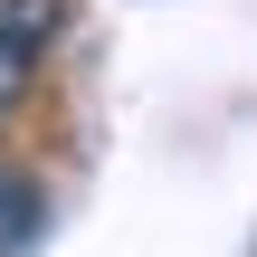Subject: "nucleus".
I'll list each match as a JSON object with an SVG mask.
<instances>
[{
  "label": "nucleus",
  "mask_w": 257,
  "mask_h": 257,
  "mask_svg": "<svg viewBox=\"0 0 257 257\" xmlns=\"http://www.w3.org/2000/svg\"><path fill=\"white\" fill-rule=\"evenodd\" d=\"M0 29H10L19 48H38V57H48V48L67 38V0H0Z\"/></svg>",
  "instance_id": "nucleus-1"
},
{
  "label": "nucleus",
  "mask_w": 257,
  "mask_h": 257,
  "mask_svg": "<svg viewBox=\"0 0 257 257\" xmlns=\"http://www.w3.org/2000/svg\"><path fill=\"white\" fill-rule=\"evenodd\" d=\"M29 229H38V191H29V181H19V172H0V257L19 248V238H29Z\"/></svg>",
  "instance_id": "nucleus-2"
},
{
  "label": "nucleus",
  "mask_w": 257,
  "mask_h": 257,
  "mask_svg": "<svg viewBox=\"0 0 257 257\" xmlns=\"http://www.w3.org/2000/svg\"><path fill=\"white\" fill-rule=\"evenodd\" d=\"M29 76H38V48H19V38L0 29V114H10V105L29 95Z\"/></svg>",
  "instance_id": "nucleus-3"
}]
</instances>
